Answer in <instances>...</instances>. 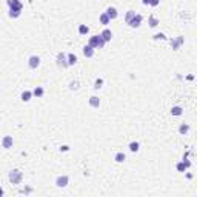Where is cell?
Segmentation results:
<instances>
[{
  "label": "cell",
  "instance_id": "31",
  "mask_svg": "<svg viewBox=\"0 0 197 197\" xmlns=\"http://www.w3.org/2000/svg\"><path fill=\"white\" fill-rule=\"evenodd\" d=\"M69 149V146L68 145H63V146H60V151H63V152H66Z\"/></svg>",
  "mask_w": 197,
  "mask_h": 197
},
{
  "label": "cell",
  "instance_id": "21",
  "mask_svg": "<svg viewBox=\"0 0 197 197\" xmlns=\"http://www.w3.org/2000/svg\"><path fill=\"white\" fill-rule=\"evenodd\" d=\"M139 148H140L139 142H131V143H129V151H133V152H137V151H139Z\"/></svg>",
  "mask_w": 197,
  "mask_h": 197
},
{
  "label": "cell",
  "instance_id": "28",
  "mask_svg": "<svg viewBox=\"0 0 197 197\" xmlns=\"http://www.w3.org/2000/svg\"><path fill=\"white\" fill-rule=\"evenodd\" d=\"M169 43H171V46H173V49H177L180 45H179V42H177V39H171L169 40Z\"/></svg>",
  "mask_w": 197,
  "mask_h": 197
},
{
  "label": "cell",
  "instance_id": "33",
  "mask_svg": "<svg viewBox=\"0 0 197 197\" xmlns=\"http://www.w3.org/2000/svg\"><path fill=\"white\" fill-rule=\"evenodd\" d=\"M149 2H151V0H142V3H143V5H149Z\"/></svg>",
  "mask_w": 197,
  "mask_h": 197
},
{
  "label": "cell",
  "instance_id": "14",
  "mask_svg": "<svg viewBox=\"0 0 197 197\" xmlns=\"http://www.w3.org/2000/svg\"><path fill=\"white\" fill-rule=\"evenodd\" d=\"M159 23H160V22H159L157 17H154V15H149V19H148V25H149L151 28H156Z\"/></svg>",
  "mask_w": 197,
  "mask_h": 197
},
{
  "label": "cell",
  "instance_id": "6",
  "mask_svg": "<svg viewBox=\"0 0 197 197\" xmlns=\"http://www.w3.org/2000/svg\"><path fill=\"white\" fill-rule=\"evenodd\" d=\"M6 3H8V6L9 9H23V5H22L20 0H6Z\"/></svg>",
  "mask_w": 197,
  "mask_h": 197
},
{
  "label": "cell",
  "instance_id": "1",
  "mask_svg": "<svg viewBox=\"0 0 197 197\" xmlns=\"http://www.w3.org/2000/svg\"><path fill=\"white\" fill-rule=\"evenodd\" d=\"M88 45L92 46L94 49H96V48H97V49H102L103 46H105V40H103L100 36H92V37H89Z\"/></svg>",
  "mask_w": 197,
  "mask_h": 197
},
{
  "label": "cell",
  "instance_id": "10",
  "mask_svg": "<svg viewBox=\"0 0 197 197\" xmlns=\"http://www.w3.org/2000/svg\"><path fill=\"white\" fill-rule=\"evenodd\" d=\"M106 15L109 17V20H114V19H117L119 13H117V9L114 8V6H109V8L106 9Z\"/></svg>",
  "mask_w": 197,
  "mask_h": 197
},
{
  "label": "cell",
  "instance_id": "23",
  "mask_svg": "<svg viewBox=\"0 0 197 197\" xmlns=\"http://www.w3.org/2000/svg\"><path fill=\"white\" fill-rule=\"evenodd\" d=\"M188 131H189V126H188V125H180V128H179V133L180 134H187L188 133Z\"/></svg>",
  "mask_w": 197,
  "mask_h": 197
},
{
  "label": "cell",
  "instance_id": "5",
  "mask_svg": "<svg viewBox=\"0 0 197 197\" xmlns=\"http://www.w3.org/2000/svg\"><path fill=\"white\" fill-rule=\"evenodd\" d=\"M140 23H142V15L140 14H136L134 17L128 22V25L131 26V28H139Z\"/></svg>",
  "mask_w": 197,
  "mask_h": 197
},
{
  "label": "cell",
  "instance_id": "8",
  "mask_svg": "<svg viewBox=\"0 0 197 197\" xmlns=\"http://www.w3.org/2000/svg\"><path fill=\"white\" fill-rule=\"evenodd\" d=\"M13 143H14V140L11 136H5V137L2 139V146L5 148V149H9V148H13Z\"/></svg>",
  "mask_w": 197,
  "mask_h": 197
},
{
  "label": "cell",
  "instance_id": "27",
  "mask_svg": "<svg viewBox=\"0 0 197 197\" xmlns=\"http://www.w3.org/2000/svg\"><path fill=\"white\" fill-rule=\"evenodd\" d=\"M102 85H103V79H97L96 83H94V89H100Z\"/></svg>",
  "mask_w": 197,
  "mask_h": 197
},
{
  "label": "cell",
  "instance_id": "22",
  "mask_svg": "<svg viewBox=\"0 0 197 197\" xmlns=\"http://www.w3.org/2000/svg\"><path fill=\"white\" fill-rule=\"evenodd\" d=\"M89 32V28L86 25H80L79 26V34H82V36H85V34H88Z\"/></svg>",
  "mask_w": 197,
  "mask_h": 197
},
{
  "label": "cell",
  "instance_id": "20",
  "mask_svg": "<svg viewBox=\"0 0 197 197\" xmlns=\"http://www.w3.org/2000/svg\"><path fill=\"white\" fill-rule=\"evenodd\" d=\"M182 112H183V109L180 106H173L171 108V114H173V116H182Z\"/></svg>",
  "mask_w": 197,
  "mask_h": 197
},
{
  "label": "cell",
  "instance_id": "16",
  "mask_svg": "<svg viewBox=\"0 0 197 197\" xmlns=\"http://www.w3.org/2000/svg\"><path fill=\"white\" fill-rule=\"evenodd\" d=\"M31 97H32L31 91H23V92H22V100H23V102H29Z\"/></svg>",
  "mask_w": 197,
  "mask_h": 197
},
{
  "label": "cell",
  "instance_id": "25",
  "mask_svg": "<svg viewBox=\"0 0 197 197\" xmlns=\"http://www.w3.org/2000/svg\"><path fill=\"white\" fill-rule=\"evenodd\" d=\"M176 168H177V171H179V173H185V169H187V166H185V163H183V162L177 163Z\"/></svg>",
  "mask_w": 197,
  "mask_h": 197
},
{
  "label": "cell",
  "instance_id": "18",
  "mask_svg": "<svg viewBox=\"0 0 197 197\" xmlns=\"http://www.w3.org/2000/svg\"><path fill=\"white\" fill-rule=\"evenodd\" d=\"M20 14H22L20 9H9V17H11V19H17V17H20Z\"/></svg>",
  "mask_w": 197,
  "mask_h": 197
},
{
  "label": "cell",
  "instance_id": "7",
  "mask_svg": "<svg viewBox=\"0 0 197 197\" xmlns=\"http://www.w3.org/2000/svg\"><path fill=\"white\" fill-rule=\"evenodd\" d=\"M68 182H69V179H68V176H59L57 179H56V185L59 188H65L68 185Z\"/></svg>",
  "mask_w": 197,
  "mask_h": 197
},
{
  "label": "cell",
  "instance_id": "15",
  "mask_svg": "<svg viewBox=\"0 0 197 197\" xmlns=\"http://www.w3.org/2000/svg\"><path fill=\"white\" fill-rule=\"evenodd\" d=\"M43 94H45V89L42 86H36L34 91H32V96H36V97H42Z\"/></svg>",
  "mask_w": 197,
  "mask_h": 197
},
{
  "label": "cell",
  "instance_id": "12",
  "mask_svg": "<svg viewBox=\"0 0 197 197\" xmlns=\"http://www.w3.org/2000/svg\"><path fill=\"white\" fill-rule=\"evenodd\" d=\"M66 62H68V66H73V65L77 63V56L73 52H69L68 56H66Z\"/></svg>",
  "mask_w": 197,
  "mask_h": 197
},
{
  "label": "cell",
  "instance_id": "19",
  "mask_svg": "<svg viewBox=\"0 0 197 197\" xmlns=\"http://www.w3.org/2000/svg\"><path fill=\"white\" fill-rule=\"evenodd\" d=\"M98 20H100V23H102V25H108L109 22H111V20H109V17L106 15V13L100 14V17H98Z\"/></svg>",
  "mask_w": 197,
  "mask_h": 197
},
{
  "label": "cell",
  "instance_id": "34",
  "mask_svg": "<svg viewBox=\"0 0 197 197\" xmlns=\"http://www.w3.org/2000/svg\"><path fill=\"white\" fill-rule=\"evenodd\" d=\"M0 196H3V189L2 188H0Z\"/></svg>",
  "mask_w": 197,
  "mask_h": 197
},
{
  "label": "cell",
  "instance_id": "13",
  "mask_svg": "<svg viewBox=\"0 0 197 197\" xmlns=\"http://www.w3.org/2000/svg\"><path fill=\"white\" fill-rule=\"evenodd\" d=\"M89 106L91 108H98V106H100V98H98L97 96L89 97Z\"/></svg>",
  "mask_w": 197,
  "mask_h": 197
},
{
  "label": "cell",
  "instance_id": "3",
  "mask_svg": "<svg viewBox=\"0 0 197 197\" xmlns=\"http://www.w3.org/2000/svg\"><path fill=\"white\" fill-rule=\"evenodd\" d=\"M39 65H40V57L39 56H31L28 59V66L31 69H36V68H39Z\"/></svg>",
  "mask_w": 197,
  "mask_h": 197
},
{
  "label": "cell",
  "instance_id": "32",
  "mask_svg": "<svg viewBox=\"0 0 197 197\" xmlns=\"http://www.w3.org/2000/svg\"><path fill=\"white\" fill-rule=\"evenodd\" d=\"M177 42H179V45H183V37L179 36V37H177Z\"/></svg>",
  "mask_w": 197,
  "mask_h": 197
},
{
  "label": "cell",
  "instance_id": "11",
  "mask_svg": "<svg viewBox=\"0 0 197 197\" xmlns=\"http://www.w3.org/2000/svg\"><path fill=\"white\" fill-rule=\"evenodd\" d=\"M83 56H85L86 59H91L92 56H94V48L89 46V45L83 46Z\"/></svg>",
  "mask_w": 197,
  "mask_h": 197
},
{
  "label": "cell",
  "instance_id": "30",
  "mask_svg": "<svg viewBox=\"0 0 197 197\" xmlns=\"http://www.w3.org/2000/svg\"><path fill=\"white\" fill-rule=\"evenodd\" d=\"M159 3H160V0H151L149 2L151 6H159Z\"/></svg>",
  "mask_w": 197,
  "mask_h": 197
},
{
  "label": "cell",
  "instance_id": "26",
  "mask_svg": "<svg viewBox=\"0 0 197 197\" xmlns=\"http://www.w3.org/2000/svg\"><path fill=\"white\" fill-rule=\"evenodd\" d=\"M79 80H74V82H71L69 83V89H79Z\"/></svg>",
  "mask_w": 197,
  "mask_h": 197
},
{
  "label": "cell",
  "instance_id": "2",
  "mask_svg": "<svg viewBox=\"0 0 197 197\" xmlns=\"http://www.w3.org/2000/svg\"><path fill=\"white\" fill-rule=\"evenodd\" d=\"M22 180H23V173L19 171V169H13V171L9 173V182L14 183V185H19L22 183Z\"/></svg>",
  "mask_w": 197,
  "mask_h": 197
},
{
  "label": "cell",
  "instance_id": "9",
  "mask_svg": "<svg viewBox=\"0 0 197 197\" xmlns=\"http://www.w3.org/2000/svg\"><path fill=\"white\" fill-rule=\"evenodd\" d=\"M100 37L103 40H105V43H108V42H111V39H112V32H111V29H108V28H105L102 31V34H100Z\"/></svg>",
  "mask_w": 197,
  "mask_h": 197
},
{
  "label": "cell",
  "instance_id": "4",
  "mask_svg": "<svg viewBox=\"0 0 197 197\" xmlns=\"http://www.w3.org/2000/svg\"><path fill=\"white\" fill-rule=\"evenodd\" d=\"M57 66L59 68H68V62H66V56L63 52L57 54Z\"/></svg>",
  "mask_w": 197,
  "mask_h": 197
},
{
  "label": "cell",
  "instance_id": "17",
  "mask_svg": "<svg viewBox=\"0 0 197 197\" xmlns=\"http://www.w3.org/2000/svg\"><path fill=\"white\" fill-rule=\"evenodd\" d=\"M114 160H116L117 163H122V162H125V160H126V156H125L123 152H117V154H116V157H114Z\"/></svg>",
  "mask_w": 197,
  "mask_h": 197
},
{
  "label": "cell",
  "instance_id": "29",
  "mask_svg": "<svg viewBox=\"0 0 197 197\" xmlns=\"http://www.w3.org/2000/svg\"><path fill=\"white\" fill-rule=\"evenodd\" d=\"M154 39H156V40H163V39H166V37H165V34L159 32V34H156V36H154Z\"/></svg>",
  "mask_w": 197,
  "mask_h": 197
},
{
  "label": "cell",
  "instance_id": "24",
  "mask_svg": "<svg viewBox=\"0 0 197 197\" xmlns=\"http://www.w3.org/2000/svg\"><path fill=\"white\" fill-rule=\"evenodd\" d=\"M134 15H136V13H134V11H128V13H126V15H125V22L128 23V22H129L131 19H133Z\"/></svg>",
  "mask_w": 197,
  "mask_h": 197
}]
</instances>
